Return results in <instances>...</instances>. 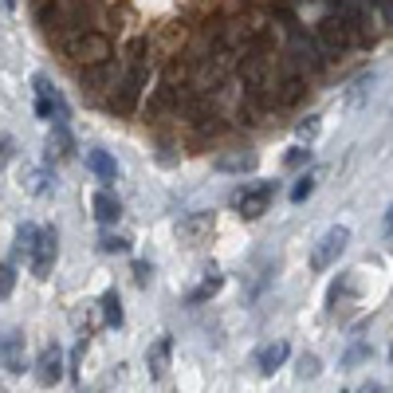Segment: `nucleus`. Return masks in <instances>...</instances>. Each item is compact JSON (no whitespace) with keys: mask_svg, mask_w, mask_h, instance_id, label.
<instances>
[{"mask_svg":"<svg viewBox=\"0 0 393 393\" xmlns=\"http://www.w3.org/2000/svg\"><path fill=\"white\" fill-rule=\"evenodd\" d=\"M338 393H346V389H338Z\"/></svg>","mask_w":393,"mask_h":393,"instance_id":"nucleus-36","label":"nucleus"},{"mask_svg":"<svg viewBox=\"0 0 393 393\" xmlns=\"http://www.w3.org/2000/svg\"><path fill=\"white\" fill-rule=\"evenodd\" d=\"M12 150H16V142H12V134H0V170L12 162Z\"/></svg>","mask_w":393,"mask_h":393,"instance_id":"nucleus-30","label":"nucleus"},{"mask_svg":"<svg viewBox=\"0 0 393 393\" xmlns=\"http://www.w3.org/2000/svg\"><path fill=\"white\" fill-rule=\"evenodd\" d=\"M118 79H122V67L114 60H106V63H94V67H83L79 71V83H83V94L87 91H106V87H118Z\"/></svg>","mask_w":393,"mask_h":393,"instance_id":"nucleus-8","label":"nucleus"},{"mask_svg":"<svg viewBox=\"0 0 393 393\" xmlns=\"http://www.w3.org/2000/svg\"><path fill=\"white\" fill-rule=\"evenodd\" d=\"M209 232H213V213H189V216L177 221L181 244H205Z\"/></svg>","mask_w":393,"mask_h":393,"instance_id":"nucleus-10","label":"nucleus"},{"mask_svg":"<svg viewBox=\"0 0 393 393\" xmlns=\"http://www.w3.org/2000/svg\"><path fill=\"white\" fill-rule=\"evenodd\" d=\"M385 232H393V205H389V213H385Z\"/></svg>","mask_w":393,"mask_h":393,"instance_id":"nucleus-34","label":"nucleus"},{"mask_svg":"<svg viewBox=\"0 0 393 393\" xmlns=\"http://www.w3.org/2000/svg\"><path fill=\"white\" fill-rule=\"evenodd\" d=\"M20 189H24V193H32V196H43L48 189H52V173H48V170H24Z\"/></svg>","mask_w":393,"mask_h":393,"instance_id":"nucleus-20","label":"nucleus"},{"mask_svg":"<svg viewBox=\"0 0 393 393\" xmlns=\"http://www.w3.org/2000/svg\"><path fill=\"white\" fill-rule=\"evenodd\" d=\"M358 393H382V385H377V382H366V385H362V389Z\"/></svg>","mask_w":393,"mask_h":393,"instance_id":"nucleus-33","label":"nucleus"},{"mask_svg":"<svg viewBox=\"0 0 393 393\" xmlns=\"http://www.w3.org/2000/svg\"><path fill=\"white\" fill-rule=\"evenodd\" d=\"M4 9H16V0H4Z\"/></svg>","mask_w":393,"mask_h":393,"instance_id":"nucleus-35","label":"nucleus"},{"mask_svg":"<svg viewBox=\"0 0 393 393\" xmlns=\"http://www.w3.org/2000/svg\"><path fill=\"white\" fill-rule=\"evenodd\" d=\"M272 196H275V181H256V185L240 189V193L232 196V205H236V213L244 216V221H256V216L267 213Z\"/></svg>","mask_w":393,"mask_h":393,"instance_id":"nucleus-6","label":"nucleus"},{"mask_svg":"<svg viewBox=\"0 0 393 393\" xmlns=\"http://www.w3.org/2000/svg\"><path fill=\"white\" fill-rule=\"evenodd\" d=\"M63 377V350L60 346H43L40 350V358H35V382L40 385H55Z\"/></svg>","mask_w":393,"mask_h":393,"instance_id":"nucleus-11","label":"nucleus"},{"mask_svg":"<svg viewBox=\"0 0 393 393\" xmlns=\"http://www.w3.org/2000/svg\"><path fill=\"white\" fill-rule=\"evenodd\" d=\"M35 240H40V228H35V224H20L16 228V256H32Z\"/></svg>","mask_w":393,"mask_h":393,"instance_id":"nucleus-23","label":"nucleus"},{"mask_svg":"<svg viewBox=\"0 0 393 393\" xmlns=\"http://www.w3.org/2000/svg\"><path fill=\"white\" fill-rule=\"evenodd\" d=\"M346 244H350V228H346V224H331V228L315 240V248H311V267H315V272H326V267L346 252Z\"/></svg>","mask_w":393,"mask_h":393,"instance_id":"nucleus-5","label":"nucleus"},{"mask_svg":"<svg viewBox=\"0 0 393 393\" xmlns=\"http://www.w3.org/2000/svg\"><path fill=\"white\" fill-rule=\"evenodd\" d=\"M216 173H252L256 170V154L252 150H232V154H221L213 162Z\"/></svg>","mask_w":393,"mask_h":393,"instance_id":"nucleus-16","label":"nucleus"},{"mask_svg":"<svg viewBox=\"0 0 393 393\" xmlns=\"http://www.w3.org/2000/svg\"><path fill=\"white\" fill-rule=\"evenodd\" d=\"M12 287H16V260H4L0 264V299H9Z\"/></svg>","mask_w":393,"mask_h":393,"instance_id":"nucleus-24","label":"nucleus"},{"mask_svg":"<svg viewBox=\"0 0 393 393\" xmlns=\"http://www.w3.org/2000/svg\"><path fill=\"white\" fill-rule=\"evenodd\" d=\"M63 52H67V60L75 63V67H94V63H106L114 55V43H111L106 32L87 28V32H79L75 40L63 43Z\"/></svg>","mask_w":393,"mask_h":393,"instance_id":"nucleus-4","label":"nucleus"},{"mask_svg":"<svg viewBox=\"0 0 393 393\" xmlns=\"http://www.w3.org/2000/svg\"><path fill=\"white\" fill-rule=\"evenodd\" d=\"M67 157H71V134H67V126L55 122L52 138H48V162H67Z\"/></svg>","mask_w":393,"mask_h":393,"instance_id":"nucleus-18","label":"nucleus"},{"mask_svg":"<svg viewBox=\"0 0 393 393\" xmlns=\"http://www.w3.org/2000/svg\"><path fill=\"white\" fill-rule=\"evenodd\" d=\"M366 358H370V346H366V342H354L350 350L342 354V366H346V370H354V366H362Z\"/></svg>","mask_w":393,"mask_h":393,"instance_id":"nucleus-27","label":"nucleus"},{"mask_svg":"<svg viewBox=\"0 0 393 393\" xmlns=\"http://www.w3.org/2000/svg\"><path fill=\"white\" fill-rule=\"evenodd\" d=\"M311 162V150H303V145H295L287 157H283V165H291V170H299V165H307Z\"/></svg>","mask_w":393,"mask_h":393,"instance_id":"nucleus-29","label":"nucleus"},{"mask_svg":"<svg viewBox=\"0 0 393 393\" xmlns=\"http://www.w3.org/2000/svg\"><path fill=\"white\" fill-rule=\"evenodd\" d=\"M32 87H35V114H40V118H55L60 126H67V118H71V114H67V99L48 83V75H35Z\"/></svg>","mask_w":393,"mask_h":393,"instance_id":"nucleus-7","label":"nucleus"},{"mask_svg":"<svg viewBox=\"0 0 393 393\" xmlns=\"http://www.w3.org/2000/svg\"><path fill=\"white\" fill-rule=\"evenodd\" d=\"M91 209H94V221L99 224H118V216H122V201L111 189H99V193L91 196Z\"/></svg>","mask_w":393,"mask_h":393,"instance_id":"nucleus-14","label":"nucleus"},{"mask_svg":"<svg viewBox=\"0 0 393 393\" xmlns=\"http://www.w3.org/2000/svg\"><path fill=\"white\" fill-rule=\"evenodd\" d=\"M99 248H103L106 256H126V252H130V240H126V236H111V232H106V236L99 240Z\"/></svg>","mask_w":393,"mask_h":393,"instance_id":"nucleus-26","label":"nucleus"},{"mask_svg":"<svg viewBox=\"0 0 393 393\" xmlns=\"http://www.w3.org/2000/svg\"><path fill=\"white\" fill-rule=\"evenodd\" d=\"M150 40H134L130 43L126 60H122V79L114 87V99H111V111L114 114H134L138 111V99H142L145 83H150Z\"/></svg>","mask_w":393,"mask_h":393,"instance_id":"nucleus-1","label":"nucleus"},{"mask_svg":"<svg viewBox=\"0 0 393 393\" xmlns=\"http://www.w3.org/2000/svg\"><path fill=\"white\" fill-rule=\"evenodd\" d=\"M221 287H224V275L216 272V267H209V272H205V279H201V287H196V291H189V303H205V299H213V295H216Z\"/></svg>","mask_w":393,"mask_h":393,"instance_id":"nucleus-19","label":"nucleus"},{"mask_svg":"<svg viewBox=\"0 0 393 393\" xmlns=\"http://www.w3.org/2000/svg\"><path fill=\"white\" fill-rule=\"evenodd\" d=\"M370 91H374V75H358V79L350 83V91H346V103L358 111V106L366 103V94H370Z\"/></svg>","mask_w":393,"mask_h":393,"instance_id":"nucleus-21","label":"nucleus"},{"mask_svg":"<svg viewBox=\"0 0 393 393\" xmlns=\"http://www.w3.org/2000/svg\"><path fill=\"white\" fill-rule=\"evenodd\" d=\"M87 170L94 173V177L103 181V185H111V181H118V162H114L106 150H87Z\"/></svg>","mask_w":393,"mask_h":393,"instance_id":"nucleus-17","label":"nucleus"},{"mask_svg":"<svg viewBox=\"0 0 393 393\" xmlns=\"http://www.w3.org/2000/svg\"><path fill=\"white\" fill-rule=\"evenodd\" d=\"M99 4V0H48L40 9V24L48 35H55V40H75L79 32H87V16H91V9Z\"/></svg>","mask_w":393,"mask_h":393,"instance_id":"nucleus-2","label":"nucleus"},{"mask_svg":"<svg viewBox=\"0 0 393 393\" xmlns=\"http://www.w3.org/2000/svg\"><path fill=\"white\" fill-rule=\"evenodd\" d=\"M55 252H60V236H55V228H40V240H35V248H32V272L48 275L55 264Z\"/></svg>","mask_w":393,"mask_h":393,"instance_id":"nucleus-9","label":"nucleus"},{"mask_svg":"<svg viewBox=\"0 0 393 393\" xmlns=\"http://www.w3.org/2000/svg\"><path fill=\"white\" fill-rule=\"evenodd\" d=\"M319 374V358L315 354H303L299 358V377H315Z\"/></svg>","mask_w":393,"mask_h":393,"instance_id":"nucleus-31","label":"nucleus"},{"mask_svg":"<svg viewBox=\"0 0 393 393\" xmlns=\"http://www.w3.org/2000/svg\"><path fill=\"white\" fill-rule=\"evenodd\" d=\"M170 354H173V338H170V334L154 338V346L145 350V370H150V377H165V370H170Z\"/></svg>","mask_w":393,"mask_h":393,"instance_id":"nucleus-13","label":"nucleus"},{"mask_svg":"<svg viewBox=\"0 0 393 393\" xmlns=\"http://www.w3.org/2000/svg\"><path fill=\"white\" fill-rule=\"evenodd\" d=\"M311 32L323 43L326 55H342V52H350V48H358V35L350 32V24H346V16H342L338 9H326L323 16L311 24Z\"/></svg>","mask_w":393,"mask_h":393,"instance_id":"nucleus-3","label":"nucleus"},{"mask_svg":"<svg viewBox=\"0 0 393 393\" xmlns=\"http://www.w3.org/2000/svg\"><path fill=\"white\" fill-rule=\"evenodd\" d=\"M295 134H299L303 142H315V138H319V114H311L307 122H299V126H295Z\"/></svg>","mask_w":393,"mask_h":393,"instance_id":"nucleus-28","label":"nucleus"},{"mask_svg":"<svg viewBox=\"0 0 393 393\" xmlns=\"http://www.w3.org/2000/svg\"><path fill=\"white\" fill-rule=\"evenodd\" d=\"M287 354H291V346L283 338H275V342H267V346H260L256 350V366H260V374H275V370L287 362Z\"/></svg>","mask_w":393,"mask_h":393,"instance_id":"nucleus-15","label":"nucleus"},{"mask_svg":"<svg viewBox=\"0 0 393 393\" xmlns=\"http://www.w3.org/2000/svg\"><path fill=\"white\" fill-rule=\"evenodd\" d=\"M311 193H315V177H311V173L295 177V185H291V201H295V205H303V201H307Z\"/></svg>","mask_w":393,"mask_h":393,"instance_id":"nucleus-25","label":"nucleus"},{"mask_svg":"<svg viewBox=\"0 0 393 393\" xmlns=\"http://www.w3.org/2000/svg\"><path fill=\"white\" fill-rule=\"evenodd\" d=\"M150 275H154V272H150V264H145V260H138V264H134V283H138V287H145V283H150Z\"/></svg>","mask_w":393,"mask_h":393,"instance_id":"nucleus-32","label":"nucleus"},{"mask_svg":"<svg viewBox=\"0 0 393 393\" xmlns=\"http://www.w3.org/2000/svg\"><path fill=\"white\" fill-rule=\"evenodd\" d=\"M0 366L9 374H24V334H4L0 338Z\"/></svg>","mask_w":393,"mask_h":393,"instance_id":"nucleus-12","label":"nucleus"},{"mask_svg":"<svg viewBox=\"0 0 393 393\" xmlns=\"http://www.w3.org/2000/svg\"><path fill=\"white\" fill-rule=\"evenodd\" d=\"M103 323L106 326H122V299H118V291H106V295H103Z\"/></svg>","mask_w":393,"mask_h":393,"instance_id":"nucleus-22","label":"nucleus"}]
</instances>
